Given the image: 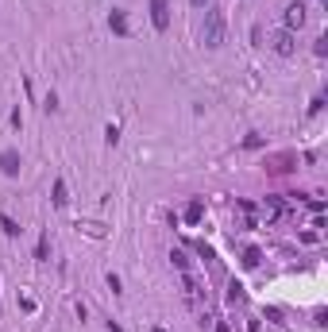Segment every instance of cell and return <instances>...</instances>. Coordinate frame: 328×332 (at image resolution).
<instances>
[{
  "label": "cell",
  "mask_w": 328,
  "mask_h": 332,
  "mask_svg": "<svg viewBox=\"0 0 328 332\" xmlns=\"http://www.w3.org/2000/svg\"><path fill=\"white\" fill-rule=\"evenodd\" d=\"M108 27H112L116 35H128V19H124V12H112V16H108Z\"/></svg>",
  "instance_id": "cell-6"
},
{
  "label": "cell",
  "mask_w": 328,
  "mask_h": 332,
  "mask_svg": "<svg viewBox=\"0 0 328 332\" xmlns=\"http://www.w3.org/2000/svg\"><path fill=\"white\" fill-rule=\"evenodd\" d=\"M274 51L278 54H294V31H278L274 35Z\"/></svg>",
  "instance_id": "cell-5"
},
{
  "label": "cell",
  "mask_w": 328,
  "mask_h": 332,
  "mask_svg": "<svg viewBox=\"0 0 328 332\" xmlns=\"http://www.w3.org/2000/svg\"><path fill=\"white\" fill-rule=\"evenodd\" d=\"M301 23H305V4H290V8H286V27L294 31V27H301Z\"/></svg>",
  "instance_id": "cell-4"
},
{
  "label": "cell",
  "mask_w": 328,
  "mask_h": 332,
  "mask_svg": "<svg viewBox=\"0 0 328 332\" xmlns=\"http://www.w3.org/2000/svg\"><path fill=\"white\" fill-rule=\"evenodd\" d=\"M108 332H124V328H120V324H116V321H108Z\"/></svg>",
  "instance_id": "cell-17"
},
{
  "label": "cell",
  "mask_w": 328,
  "mask_h": 332,
  "mask_svg": "<svg viewBox=\"0 0 328 332\" xmlns=\"http://www.w3.org/2000/svg\"><path fill=\"white\" fill-rule=\"evenodd\" d=\"M66 201H69V197H66V182L58 178V182H54V205H58V209H66Z\"/></svg>",
  "instance_id": "cell-10"
},
{
  "label": "cell",
  "mask_w": 328,
  "mask_h": 332,
  "mask_svg": "<svg viewBox=\"0 0 328 332\" xmlns=\"http://www.w3.org/2000/svg\"><path fill=\"white\" fill-rule=\"evenodd\" d=\"M170 259H174V267H178V271H190V259H185L181 251H170Z\"/></svg>",
  "instance_id": "cell-12"
},
{
  "label": "cell",
  "mask_w": 328,
  "mask_h": 332,
  "mask_svg": "<svg viewBox=\"0 0 328 332\" xmlns=\"http://www.w3.org/2000/svg\"><path fill=\"white\" fill-rule=\"evenodd\" d=\"M151 23H155L158 31L170 27V0H151Z\"/></svg>",
  "instance_id": "cell-2"
},
{
  "label": "cell",
  "mask_w": 328,
  "mask_h": 332,
  "mask_svg": "<svg viewBox=\"0 0 328 332\" xmlns=\"http://www.w3.org/2000/svg\"><path fill=\"white\" fill-rule=\"evenodd\" d=\"M0 228H4V236H19V224L12 217H4V212H0Z\"/></svg>",
  "instance_id": "cell-11"
},
{
  "label": "cell",
  "mask_w": 328,
  "mask_h": 332,
  "mask_svg": "<svg viewBox=\"0 0 328 332\" xmlns=\"http://www.w3.org/2000/svg\"><path fill=\"white\" fill-rule=\"evenodd\" d=\"M0 170L8 178H16L19 174V151H0Z\"/></svg>",
  "instance_id": "cell-3"
},
{
  "label": "cell",
  "mask_w": 328,
  "mask_h": 332,
  "mask_svg": "<svg viewBox=\"0 0 328 332\" xmlns=\"http://www.w3.org/2000/svg\"><path fill=\"white\" fill-rule=\"evenodd\" d=\"M228 301H243V286H240V282H232V286H228Z\"/></svg>",
  "instance_id": "cell-13"
},
{
  "label": "cell",
  "mask_w": 328,
  "mask_h": 332,
  "mask_svg": "<svg viewBox=\"0 0 328 332\" xmlns=\"http://www.w3.org/2000/svg\"><path fill=\"white\" fill-rule=\"evenodd\" d=\"M294 162H297L294 155H282V158H274V162H270V170H278V174H282V170H294Z\"/></svg>",
  "instance_id": "cell-8"
},
{
  "label": "cell",
  "mask_w": 328,
  "mask_h": 332,
  "mask_svg": "<svg viewBox=\"0 0 328 332\" xmlns=\"http://www.w3.org/2000/svg\"><path fill=\"white\" fill-rule=\"evenodd\" d=\"M243 147H247V151H255V147H263V135H247V139H243Z\"/></svg>",
  "instance_id": "cell-16"
},
{
  "label": "cell",
  "mask_w": 328,
  "mask_h": 332,
  "mask_svg": "<svg viewBox=\"0 0 328 332\" xmlns=\"http://www.w3.org/2000/svg\"><path fill=\"white\" fill-rule=\"evenodd\" d=\"M263 263V251L259 247H247V251H243V267H259Z\"/></svg>",
  "instance_id": "cell-9"
},
{
  "label": "cell",
  "mask_w": 328,
  "mask_h": 332,
  "mask_svg": "<svg viewBox=\"0 0 328 332\" xmlns=\"http://www.w3.org/2000/svg\"><path fill=\"white\" fill-rule=\"evenodd\" d=\"M104 139L116 143V139H120V128H116V124H108V128H104Z\"/></svg>",
  "instance_id": "cell-14"
},
{
  "label": "cell",
  "mask_w": 328,
  "mask_h": 332,
  "mask_svg": "<svg viewBox=\"0 0 328 332\" xmlns=\"http://www.w3.org/2000/svg\"><path fill=\"white\" fill-rule=\"evenodd\" d=\"M46 251H51V240L43 236V240H39V247H35V255H39V259H46Z\"/></svg>",
  "instance_id": "cell-15"
},
{
  "label": "cell",
  "mask_w": 328,
  "mask_h": 332,
  "mask_svg": "<svg viewBox=\"0 0 328 332\" xmlns=\"http://www.w3.org/2000/svg\"><path fill=\"white\" fill-rule=\"evenodd\" d=\"M224 8H205V27H201V39H205V46H220L224 43Z\"/></svg>",
  "instance_id": "cell-1"
},
{
  "label": "cell",
  "mask_w": 328,
  "mask_h": 332,
  "mask_svg": "<svg viewBox=\"0 0 328 332\" xmlns=\"http://www.w3.org/2000/svg\"><path fill=\"white\" fill-rule=\"evenodd\" d=\"M201 217H205V205H201V201H190V205H185V220H190V224H197Z\"/></svg>",
  "instance_id": "cell-7"
},
{
  "label": "cell",
  "mask_w": 328,
  "mask_h": 332,
  "mask_svg": "<svg viewBox=\"0 0 328 332\" xmlns=\"http://www.w3.org/2000/svg\"><path fill=\"white\" fill-rule=\"evenodd\" d=\"M205 4H208V0H193V8H205Z\"/></svg>",
  "instance_id": "cell-18"
}]
</instances>
